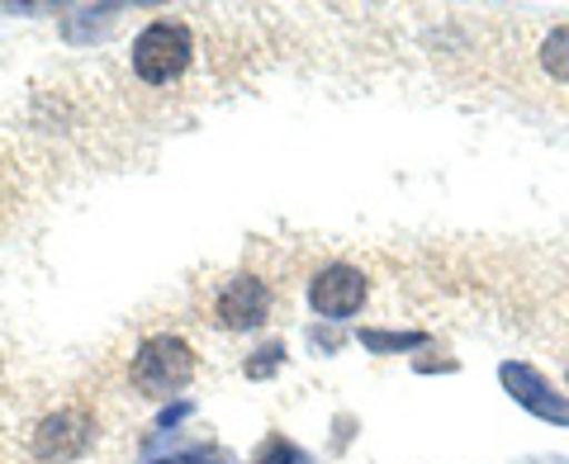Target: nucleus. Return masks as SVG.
I'll list each match as a JSON object with an SVG mask.
<instances>
[{
    "instance_id": "9",
    "label": "nucleus",
    "mask_w": 569,
    "mask_h": 464,
    "mask_svg": "<svg viewBox=\"0 0 569 464\" xmlns=\"http://www.w3.org/2000/svg\"><path fill=\"white\" fill-rule=\"evenodd\" d=\"M247 464H313L305 451H299L295 441H284V436H266L261 441V451L247 460Z\"/></svg>"
},
{
    "instance_id": "2",
    "label": "nucleus",
    "mask_w": 569,
    "mask_h": 464,
    "mask_svg": "<svg viewBox=\"0 0 569 464\" xmlns=\"http://www.w3.org/2000/svg\"><path fill=\"white\" fill-rule=\"evenodd\" d=\"M194 58V33L181 20H157L133 39V71L148 85L176 81Z\"/></svg>"
},
{
    "instance_id": "7",
    "label": "nucleus",
    "mask_w": 569,
    "mask_h": 464,
    "mask_svg": "<svg viewBox=\"0 0 569 464\" xmlns=\"http://www.w3.org/2000/svg\"><path fill=\"white\" fill-rule=\"evenodd\" d=\"M119 6H77L71 14H62V39L67 43H96L114 29Z\"/></svg>"
},
{
    "instance_id": "8",
    "label": "nucleus",
    "mask_w": 569,
    "mask_h": 464,
    "mask_svg": "<svg viewBox=\"0 0 569 464\" xmlns=\"http://www.w3.org/2000/svg\"><path fill=\"white\" fill-rule=\"evenodd\" d=\"M541 67H546L556 81H569V24L550 29V39L541 43Z\"/></svg>"
},
{
    "instance_id": "3",
    "label": "nucleus",
    "mask_w": 569,
    "mask_h": 464,
    "mask_svg": "<svg viewBox=\"0 0 569 464\" xmlns=\"http://www.w3.org/2000/svg\"><path fill=\"white\" fill-rule=\"evenodd\" d=\"M96 441V422L86 407H62V413H52L39 436H33V455H39L43 464H71L81 460L86 451H91Z\"/></svg>"
},
{
    "instance_id": "1",
    "label": "nucleus",
    "mask_w": 569,
    "mask_h": 464,
    "mask_svg": "<svg viewBox=\"0 0 569 464\" xmlns=\"http://www.w3.org/2000/svg\"><path fill=\"white\" fill-rule=\"evenodd\" d=\"M194 380V351L171 332H157L148 336L138 351H133V384L138 394L148 399H171Z\"/></svg>"
},
{
    "instance_id": "5",
    "label": "nucleus",
    "mask_w": 569,
    "mask_h": 464,
    "mask_svg": "<svg viewBox=\"0 0 569 464\" xmlns=\"http://www.w3.org/2000/svg\"><path fill=\"white\" fill-rule=\"evenodd\" d=\"M213 317H219V327H228V332L261 327L266 317H271V290H266V280L233 275L219 290V299H213Z\"/></svg>"
},
{
    "instance_id": "12",
    "label": "nucleus",
    "mask_w": 569,
    "mask_h": 464,
    "mask_svg": "<svg viewBox=\"0 0 569 464\" xmlns=\"http://www.w3.org/2000/svg\"><path fill=\"white\" fill-rule=\"evenodd\" d=\"M284 361V342H271L257 351V361H247V380H266V374H276V365Z\"/></svg>"
},
{
    "instance_id": "13",
    "label": "nucleus",
    "mask_w": 569,
    "mask_h": 464,
    "mask_svg": "<svg viewBox=\"0 0 569 464\" xmlns=\"http://www.w3.org/2000/svg\"><path fill=\"white\" fill-rule=\"evenodd\" d=\"M522 464H569V455H537V460H522Z\"/></svg>"
},
{
    "instance_id": "11",
    "label": "nucleus",
    "mask_w": 569,
    "mask_h": 464,
    "mask_svg": "<svg viewBox=\"0 0 569 464\" xmlns=\"http://www.w3.org/2000/svg\"><path fill=\"white\" fill-rule=\"evenodd\" d=\"M148 464H238L223 445H186V451H171L162 460H148Z\"/></svg>"
},
{
    "instance_id": "10",
    "label": "nucleus",
    "mask_w": 569,
    "mask_h": 464,
    "mask_svg": "<svg viewBox=\"0 0 569 464\" xmlns=\"http://www.w3.org/2000/svg\"><path fill=\"white\" fill-rule=\"evenodd\" d=\"M422 342H427L422 332H380V327H366L361 332V346L366 351H413Z\"/></svg>"
},
{
    "instance_id": "4",
    "label": "nucleus",
    "mask_w": 569,
    "mask_h": 464,
    "mask_svg": "<svg viewBox=\"0 0 569 464\" xmlns=\"http://www.w3.org/2000/svg\"><path fill=\"white\" fill-rule=\"evenodd\" d=\"M366 294H370L366 275L356 271V265H342V261H337V265H323V271L313 275V284H309L313 313H318V317H332V323H342V317L361 313Z\"/></svg>"
},
{
    "instance_id": "6",
    "label": "nucleus",
    "mask_w": 569,
    "mask_h": 464,
    "mask_svg": "<svg viewBox=\"0 0 569 464\" xmlns=\"http://www.w3.org/2000/svg\"><path fill=\"white\" fill-rule=\"evenodd\" d=\"M498 380H503V389L527 407V413H537L541 422L569 426V399H560L556 389H550V380L541 370H531L522 361H503V365H498Z\"/></svg>"
}]
</instances>
